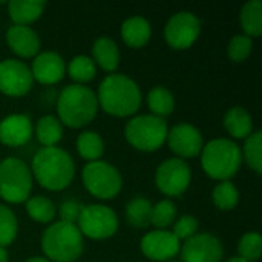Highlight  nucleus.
Segmentation results:
<instances>
[{"mask_svg":"<svg viewBox=\"0 0 262 262\" xmlns=\"http://www.w3.org/2000/svg\"><path fill=\"white\" fill-rule=\"evenodd\" d=\"M25 210L28 216L38 224H51L57 216V206L54 201L43 195L29 196L25 201Z\"/></svg>","mask_w":262,"mask_h":262,"instance_id":"nucleus-27","label":"nucleus"},{"mask_svg":"<svg viewBox=\"0 0 262 262\" xmlns=\"http://www.w3.org/2000/svg\"><path fill=\"white\" fill-rule=\"evenodd\" d=\"M95 92L89 86L68 84L57 97V118L63 127L83 129L89 126L98 114Z\"/></svg>","mask_w":262,"mask_h":262,"instance_id":"nucleus-3","label":"nucleus"},{"mask_svg":"<svg viewBox=\"0 0 262 262\" xmlns=\"http://www.w3.org/2000/svg\"><path fill=\"white\" fill-rule=\"evenodd\" d=\"M166 143L177 158L186 161L200 157L204 146V138L196 126L190 123H178L169 129Z\"/></svg>","mask_w":262,"mask_h":262,"instance_id":"nucleus-14","label":"nucleus"},{"mask_svg":"<svg viewBox=\"0 0 262 262\" xmlns=\"http://www.w3.org/2000/svg\"><path fill=\"white\" fill-rule=\"evenodd\" d=\"M147 101V107L150 111L152 115L166 120V117H169L173 111H175V95L173 92L166 88V86H155L147 92L146 97Z\"/></svg>","mask_w":262,"mask_h":262,"instance_id":"nucleus-24","label":"nucleus"},{"mask_svg":"<svg viewBox=\"0 0 262 262\" xmlns=\"http://www.w3.org/2000/svg\"><path fill=\"white\" fill-rule=\"evenodd\" d=\"M34 81L45 86L60 83L66 75V61L57 51H40L29 66Z\"/></svg>","mask_w":262,"mask_h":262,"instance_id":"nucleus-16","label":"nucleus"},{"mask_svg":"<svg viewBox=\"0 0 262 262\" xmlns=\"http://www.w3.org/2000/svg\"><path fill=\"white\" fill-rule=\"evenodd\" d=\"M241 157L243 163L247 164V167L255 172L256 175H261L262 172V132L253 130L246 140L241 147Z\"/></svg>","mask_w":262,"mask_h":262,"instance_id":"nucleus-30","label":"nucleus"},{"mask_svg":"<svg viewBox=\"0 0 262 262\" xmlns=\"http://www.w3.org/2000/svg\"><path fill=\"white\" fill-rule=\"evenodd\" d=\"M167 123L152 114H137L129 118L124 126L126 141L140 152L152 154L166 144Z\"/></svg>","mask_w":262,"mask_h":262,"instance_id":"nucleus-6","label":"nucleus"},{"mask_svg":"<svg viewBox=\"0 0 262 262\" xmlns=\"http://www.w3.org/2000/svg\"><path fill=\"white\" fill-rule=\"evenodd\" d=\"M8 15L12 25L31 26V23L37 21L46 8V2L38 0H11L6 3Z\"/></svg>","mask_w":262,"mask_h":262,"instance_id":"nucleus-21","label":"nucleus"},{"mask_svg":"<svg viewBox=\"0 0 262 262\" xmlns=\"http://www.w3.org/2000/svg\"><path fill=\"white\" fill-rule=\"evenodd\" d=\"M181 243L175 238L172 230L154 229L140 241L141 253L154 262H166L175 259L180 253Z\"/></svg>","mask_w":262,"mask_h":262,"instance_id":"nucleus-15","label":"nucleus"},{"mask_svg":"<svg viewBox=\"0 0 262 262\" xmlns=\"http://www.w3.org/2000/svg\"><path fill=\"white\" fill-rule=\"evenodd\" d=\"M43 255L51 262H77L84 252V238L75 224L51 223L40 238Z\"/></svg>","mask_w":262,"mask_h":262,"instance_id":"nucleus-4","label":"nucleus"},{"mask_svg":"<svg viewBox=\"0 0 262 262\" xmlns=\"http://www.w3.org/2000/svg\"><path fill=\"white\" fill-rule=\"evenodd\" d=\"M223 126L232 140H246L255 129H253V118L250 112L243 106L230 107L223 118Z\"/></svg>","mask_w":262,"mask_h":262,"instance_id":"nucleus-22","label":"nucleus"},{"mask_svg":"<svg viewBox=\"0 0 262 262\" xmlns=\"http://www.w3.org/2000/svg\"><path fill=\"white\" fill-rule=\"evenodd\" d=\"M84 204L75 201V200H66L60 204L57 213L60 216V221L63 223H68V224H75L77 226V221L81 215V210H83Z\"/></svg>","mask_w":262,"mask_h":262,"instance_id":"nucleus-37","label":"nucleus"},{"mask_svg":"<svg viewBox=\"0 0 262 262\" xmlns=\"http://www.w3.org/2000/svg\"><path fill=\"white\" fill-rule=\"evenodd\" d=\"M77 227L83 238L92 241H106L118 232L120 221L117 213L106 204L94 203L83 207L77 221Z\"/></svg>","mask_w":262,"mask_h":262,"instance_id":"nucleus-9","label":"nucleus"},{"mask_svg":"<svg viewBox=\"0 0 262 262\" xmlns=\"http://www.w3.org/2000/svg\"><path fill=\"white\" fill-rule=\"evenodd\" d=\"M253 51V38L236 34L230 38L227 45V55L233 63H244Z\"/></svg>","mask_w":262,"mask_h":262,"instance_id":"nucleus-35","label":"nucleus"},{"mask_svg":"<svg viewBox=\"0 0 262 262\" xmlns=\"http://www.w3.org/2000/svg\"><path fill=\"white\" fill-rule=\"evenodd\" d=\"M18 233V220L12 209L0 203V247L11 246Z\"/></svg>","mask_w":262,"mask_h":262,"instance_id":"nucleus-33","label":"nucleus"},{"mask_svg":"<svg viewBox=\"0 0 262 262\" xmlns=\"http://www.w3.org/2000/svg\"><path fill=\"white\" fill-rule=\"evenodd\" d=\"M173 230L172 233L180 243L187 241L189 238L195 236L200 230V223L193 215H181L175 220L173 223Z\"/></svg>","mask_w":262,"mask_h":262,"instance_id":"nucleus-36","label":"nucleus"},{"mask_svg":"<svg viewBox=\"0 0 262 262\" xmlns=\"http://www.w3.org/2000/svg\"><path fill=\"white\" fill-rule=\"evenodd\" d=\"M154 181L160 193L169 200L178 198L186 193L192 183V167L181 158H166L155 169Z\"/></svg>","mask_w":262,"mask_h":262,"instance_id":"nucleus-10","label":"nucleus"},{"mask_svg":"<svg viewBox=\"0 0 262 262\" xmlns=\"http://www.w3.org/2000/svg\"><path fill=\"white\" fill-rule=\"evenodd\" d=\"M177 204L169 200H160L158 203L152 204V215H150V226L160 230H169L170 226H173L177 220Z\"/></svg>","mask_w":262,"mask_h":262,"instance_id":"nucleus-32","label":"nucleus"},{"mask_svg":"<svg viewBox=\"0 0 262 262\" xmlns=\"http://www.w3.org/2000/svg\"><path fill=\"white\" fill-rule=\"evenodd\" d=\"M34 178L29 166L17 158L8 157L0 161V198L8 204L25 203L32 192Z\"/></svg>","mask_w":262,"mask_h":262,"instance_id":"nucleus-7","label":"nucleus"},{"mask_svg":"<svg viewBox=\"0 0 262 262\" xmlns=\"http://www.w3.org/2000/svg\"><path fill=\"white\" fill-rule=\"evenodd\" d=\"M166 262H181V261H177V259H170V261H166Z\"/></svg>","mask_w":262,"mask_h":262,"instance_id":"nucleus-41","label":"nucleus"},{"mask_svg":"<svg viewBox=\"0 0 262 262\" xmlns=\"http://www.w3.org/2000/svg\"><path fill=\"white\" fill-rule=\"evenodd\" d=\"M63 124L55 115H43L34 126V135L41 147H54L63 138Z\"/></svg>","mask_w":262,"mask_h":262,"instance_id":"nucleus-23","label":"nucleus"},{"mask_svg":"<svg viewBox=\"0 0 262 262\" xmlns=\"http://www.w3.org/2000/svg\"><path fill=\"white\" fill-rule=\"evenodd\" d=\"M120 35H121V40L129 48L140 49V48L146 46L150 41V37H152V25H150V21L146 17L134 15V17L126 18L121 23Z\"/></svg>","mask_w":262,"mask_h":262,"instance_id":"nucleus-20","label":"nucleus"},{"mask_svg":"<svg viewBox=\"0 0 262 262\" xmlns=\"http://www.w3.org/2000/svg\"><path fill=\"white\" fill-rule=\"evenodd\" d=\"M239 23L243 34L250 38H258L262 34V2L249 0L243 5L239 12Z\"/></svg>","mask_w":262,"mask_h":262,"instance_id":"nucleus-28","label":"nucleus"},{"mask_svg":"<svg viewBox=\"0 0 262 262\" xmlns=\"http://www.w3.org/2000/svg\"><path fill=\"white\" fill-rule=\"evenodd\" d=\"M262 255V236L259 232H246L238 241V258L258 262Z\"/></svg>","mask_w":262,"mask_h":262,"instance_id":"nucleus-34","label":"nucleus"},{"mask_svg":"<svg viewBox=\"0 0 262 262\" xmlns=\"http://www.w3.org/2000/svg\"><path fill=\"white\" fill-rule=\"evenodd\" d=\"M78 155L86 161H98L104 155V140L97 130H83L75 140Z\"/></svg>","mask_w":262,"mask_h":262,"instance_id":"nucleus-26","label":"nucleus"},{"mask_svg":"<svg viewBox=\"0 0 262 262\" xmlns=\"http://www.w3.org/2000/svg\"><path fill=\"white\" fill-rule=\"evenodd\" d=\"M91 54H92L91 58L94 60L97 68L109 74L117 72L120 61H121V52L114 38L107 35H101L95 38V41L92 43Z\"/></svg>","mask_w":262,"mask_h":262,"instance_id":"nucleus-19","label":"nucleus"},{"mask_svg":"<svg viewBox=\"0 0 262 262\" xmlns=\"http://www.w3.org/2000/svg\"><path fill=\"white\" fill-rule=\"evenodd\" d=\"M152 203L143 195H135L130 198L124 207L126 221L135 229H147L150 226Z\"/></svg>","mask_w":262,"mask_h":262,"instance_id":"nucleus-25","label":"nucleus"},{"mask_svg":"<svg viewBox=\"0 0 262 262\" xmlns=\"http://www.w3.org/2000/svg\"><path fill=\"white\" fill-rule=\"evenodd\" d=\"M6 43L18 60L34 58L41 48L37 31L31 26L11 25L6 31Z\"/></svg>","mask_w":262,"mask_h":262,"instance_id":"nucleus-18","label":"nucleus"},{"mask_svg":"<svg viewBox=\"0 0 262 262\" xmlns=\"http://www.w3.org/2000/svg\"><path fill=\"white\" fill-rule=\"evenodd\" d=\"M81 181L88 193L101 201L114 200L123 189L120 170L104 160L86 163L81 170Z\"/></svg>","mask_w":262,"mask_h":262,"instance_id":"nucleus-8","label":"nucleus"},{"mask_svg":"<svg viewBox=\"0 0 262 262\" xmlns=\"http://www.w3.org/2000/svg\"><path fill=\"white\" fill-rule=\"evenodd\" d=\"M224 262H247V261H244V259H241V258L235 256V258H230V259H227V261H224Z\"/></svg>","mask_w":262,"mask_h":262,"instance_id":"nucleus-40","label":"nucleus"},{"mask_svg":"<svg viewBox=\"0 0 262 262\" xmlns=\"http://www.w3.org/2000/svg\"><path fill=\"white\" fill-rule=\"evenodd\" d=\"M200 157L204 173L218 183L232 181L243 166L241 147L232 138H213L204 143Z\"/></svg>","mask_w":262,"mask_h":262,"instance_id":"nucleus-5","label":"nucleus"},{"mask_svg":"<svg viewBox=\"0 0 262 262\" xmlns=\"http://www.w3.org/2000/svg\"><path fill=\"white\" fill-rule=\"evenodd\" d=\"M34 84L29 66L18 58H5L0 61V92L6 97H25Z\"/></svg>","mask_w":262,"mask_h":262,"instance_id":"nucleus-12","label":"nucleus"},{"mask_svg":"<svg viewBox=\"0 0 262 262\" xmlns=\"http://www.w3.org/2000/svg\"><path fill=\"white\" fill-rule=\"evenodd\" d=\"M34 135V124L26 114H9L0 120V143L6 147H21Z\"/></svg>","mask_w":262,"mask_h":262,"instance_id":"nucleus-17","label":"nucleus"},{"mask_svg":"<svg viewBox=\"0 0 262 262\" xmlns=\"http://www.w3.org/2000/svg\"><path fill=\"white\" fill-rule=\"evenodd\" d=\"M0 262H9V255H8V250L0 247Z\"/></svg>","mask_w":262,"mask_h":262,"instance_id":"nucleus-38","label":"nucleus"},{"mask_svg":"<svg viewBox=\"0 0 262 262\" xmlns=\"http://www.w3.org/2000/svg\"><path fill=\"white\" fill-rule=\"evenodd\" d=\"M25 262H51V261H48L45 256H32V258L26 259Z\"/></svg>","mask_w":262,"mask_h":262,"instance_id":"nucleus-39","label":"nucleus"},{"mask_svg":"<svg viewBox=\"0 0 262 262\" xmlns=\"http://www.w3.org/2000/svg\"><path fill=\"white\" fill-rule=\"evenodd\" d=\"M98 107L107 115L127 118L137 115L143 103V94L138 83L126 74H107L95 92Z\"/></svg>","mask_w":262,"mask_h":262,"instance_id":"nucleus-1","label":"nucleus"},{"mask_svg":"<svg viewBox=\"0 0 262 262\" xmlns=\"http://www.w3.org/2000/svg\"><path fill=\"white\" fill-rule=\"evenodd\" d=\"M97 69L98 68L95 66L91 55H86V54L72 57L69 63L66 64V74L74 81V84H83V86H86L95 78Z\"/></svg>","mask_w":262,"mask_h":262,"instance_id":"nucleus-29","label":"nucleus"},{"mask_svg":"<svg viewBox=\"0 0 262 262\" xmlns=\"http://www.w3.org/2000/svg\"><path fill=\"white\" fill-rule=\"evenodd\" d=\"M212 201L221 212H230L239 204V190L232 181H220L212 190Z\"/></svg>","mask_w":262,"mask_h":262,"instance_id":"nucleus-31","label":"nucleus"},{"mask_svg":"<svg viewBox=\"0 0 262 262\" xmlns=\"http://www.w3.org/2000/svg\"><path fill=\"white\" fill-rule=\"evenodd\" d=\"M181 262H223L224 247L218 236L209 232H198L195 236L181 243Z\"/></svg>","mask_w":262,"mask_h":262,"instance_id":"nucleus-13","label":"nucleus"},{"mask_svg":"<svg viewBox=\"0 0 262 262\" xmlns=\"http://www.w3.org/2000/svg\"><path fill=\"white\" fill-rule=\"evenodd\" d=\"M163 34L170 48L177 51L189 49L201 34V20L190 11H180L167 20Z\"/></svg>","mask_w":262,"mask_h":262,"instance_id":"nucleus-11","label":"nucleus"},{"mask_svg":"<svg viewBox=\"0 0 262 262\" xmlns=\"http://www.w3.org/2000/svg\"><path fill=\"white\" fill-rule=\"evenodd\" d=\"M31 173L45 190L61 192L75 178V161L64 149L40 147L31 160Z\"/></svg>","mask_w":262,"mask_h":262,"instance_id":"nucleus-2","label":"nucleus"}]
</instances>
